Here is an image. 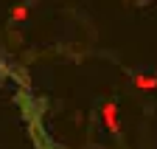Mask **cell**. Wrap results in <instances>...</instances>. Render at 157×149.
<instances>
[{
	"label": "cell",
	"mask_w": 157,
	"mask_h": 149,
	"mask_svg": "<svg viewBox=\"0 0 157 149\" xmlns=\"http://www.w3.org/2000/svg\"><path fill=\"white\" fill-rule=\"evenodd\" d=\"M101 118H104L109 132H118V104H115V99H107L101 104Z\"/></svg>",
	"instance_id": "cell-1"
},
{
	"label": "cell",
	"mask_w": 157,
	"mask_h": 149,
	"mask_svg": "<svg viewBox=\"0 0 157 149\" xmlns=\"http://www.w3.org/2000/svg\"><path fill=\"white\" fill-rule=\"evenodd\" d=\"M132 82L137 90H157V76H149V73H135Z\"/></svg>",
	"instance_id": "cell-2"
},
{
	"label": "cell",
	"mask_w": 157,
	"mask_h": 149,
	"mask_svg": "<svg viewBox=\"0 0 157 149\" xmlns=\"http://www.w3.org/2000/svg\"><path fill=\"white\" fill-rule=\"evenodd\" d=\"M25 17H28V6H25V3H17V6L11 9V23H23Z\"/></svg>",
	"instance_id": "cell-3"
}]
</instances>
